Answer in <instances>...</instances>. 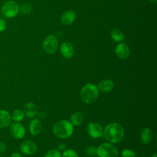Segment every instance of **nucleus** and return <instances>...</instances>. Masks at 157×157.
Returning <instances> with one entry per match:
<instances>
[{"instance_id":"nucleus-1","label":"nucleus","mask_w":157,"mask_h":157,"mask_svg":"<svg viewBox=\"0 0 157 157\" xmlns=\"http://www.w3.org/2000/svg\"><path fill=\"white\" fill-rule=\"evenodd\" d=\"M105 139L111 144L120 142L124 135L123 128L118 123H111L107 124L103 130Z\"/></svg>"},{"instance_id":"nucleus-2","label":"nucleus","mask_w":157,"mask_h":157,"mask_svg":"<svg viewBox=\"0 0 157 157\" xmlns=\"http://www.w3.org/2000/svg\"><path fill=\"white\" fill-rule=\"evenodd\" d=\"M54 134L61 139L70 137L73 133V125L66 120H61L56 121L52 128Z\"/></svg>"},{"instance_id":"nucleus-3","label":"nucleus","mask_w":157,"mask_h":157,"mask_svg":"<svg viewBox=\"0 0 157 157\" xmlns=\"http://www.w3.org/2000/svg\"><path fill=\"white\" fill-rule=\"evenodd\" d=\"M98 86L93 83H87L81 90L80 96L82 100L86 104H91L94 102L99 94Z\"/></svg>"},{"instance_id":"nucleus-4","label":"nucleus","mask_w":157,"mask_h":157,"mask_svg":"<svg viewBox=\"0 0 157 157\" xmlns=\"http://www.w3.org/2000/svg\"><path fill=\"white\" fill-rule=\"evenodd\" d=\"M96 155L99 157H118V151L112 144L105 142L96 148Z\"/></svg>"},{"instance_id":"nucleus-5","label":"nucleus","mask_w":157,"mask_h":157,"mask_svg":"<svg viewBox=\"0 0 157 157\" xmlns=\"http://www.w3.org/2000/svg\"><path fill=\"white\" fill-rule=\"evenodd\" d=\"M42 46L43 48L47 53L53 54L55 53L58 49V40L55 36L49 35L47 36L43 40Z\"/></svg>"},{"instance_id":"nucleus-6","label":"nucleus","mask_w":157,"mask_h":157,"mask_svg":"<svg viewBox=\"0 0 157 157\" xmlns=\"http://www.w3.org/2000/svg\"><path fill=\"white\" fill-rule=\"evenodd\" d=\"M18 10V6L16 2L12 1H8L6 2L2 7V12L3 14L8 18H12L16 16Z\"/></svg>"},{"instance_id":"nucleus-7","label":"nucleus","mask_w":157,"mask_h":157,"mask_svg":"<svg viewBox=\"0 0 157 157\" xmlns=\"http://www.w3.org/2000/svg\"><path fill=\"white\" fill-rule=\"evenodd\" d=\"M86 132L93 139H98L103 135V129L98 123L90 122L86 126Z\"/></svg>"},{"instance_id":"nucleus-8","label":"nucleus","mask_w":157,"mask_h":157,"mask_svg":"<svg viewBox=\"0 0 157 157\" xmlns=\"http://www.w3.org/2000/svg\"><path fill=\"white\" fill-rule=\"evenodd\" d=\"M10 132L13 137L20 139L25 135V129L24 126L18 122L13 123L10 127Z\"/></svg>"},{"instance_id":"nucleus-9","label":"nucleus","mask_w":157,"mask_h":157,"mask_svg":"<svg viewBox=\"0 0 157 157\" xmlns=\"http://www.w3.org/2000/svg\"><path fill=\"white\" fill-rule=\"evenodd\" d=\"M21 151L25 155H32L37 150L36 144L29 140L23 141L20 147Z\"/></svg>"},{"instance_id":"nucleus-10","label":"nucleus","mask_w":157,"mask_h":157,"mask_svg":"<svg viewBox=\"0 0 157 157\" xmlns=\"http://www.w3.org/2000/svg\"><path fill=\"white\" fill-rule=\"evenodd\" d=\"M117 56L120 59H126L127 58L130 53L129 48L125 43H120L118 44L115 50Z\"/></svg>"},{"instance_id":"nucleus-11","label":"nucleus","mask_w":157,"mask_h":157,"mask_svg":"<svg viewBox=\"0 0 157 157\" xmlns=\"http://www.w3.org/2000/svg\"><path fill=\"white\" fill-rule=\"evenodd\" d=\"M61 55L67 59L71 58L74 54V48L72 45L69 42L63 43L59 48Z\"/></svg>"},{"instance_id":"nucleus-12","label":"nucleus","mask_w":157,"mask_h":157,"mask_svg":"<svg viewBox=\"0 0 157 157\" xmlns=\"http://www.w3.org/2000/svg\"><path fill=\"white\" fill-rule=\"evenodd\" d=\"M42 130V123L41 121L34 118L30 121L29 124V131L30 133L33 136L38 135Z\"/></svg>"},{"instance_id":"nucleus-13","label":"nucleus","mask_w":157,"mask_h":157,"mask_svg":"<svg viewBox=\"0 0 157 157\" xmlns=\"http://www.w3.org/2000/svg\"><path fill=\"white\" fill-rule=\"evenodd\" d=\"M11 116L7 110H0V128L8 127L11 123Z\"/></svg>"},{"instance_id":"nucleus-14","label":"nucleus","mask_w":157,"mask_h":157,"mask_svg":"<svg viewBox=\"0 0 157 157\" xmlns=\"http://www.w3.org/2000/svg\"><path fill=\"white\" fill-rule=\"evenodd\" d=\"M23 113L28 118H33L37 113V107L33 102H27L24 105Z\"/></svg>"},{"instance_id":"nucleus-15","label":"nucleus","mask_w":157,"mask_h":157,"mask_svg":"<svg viewBox=\"0 0 157 157\" xmlns=\"http://www.w3.org/2000/svg\"><path fill=\"white\" fill-rule=\"evenodd\" d=\"M114 84L113 82L110 79H104L101 80L98 86L99 90L102 92H109L112 91L113 88Z\"/></svg>"},{"instance_id":"nucleus-16","label":"nucleus","mask_w":157,"mask_h":157,"mask_svg":"<svg viewBox=\"0 0 157 157\" xmlns=\"http://www.w3.org/2000/svg\"><path fill=\"white\" fill-rule=\"evenodd\" d=\"M140 140L144 144H148L153 139V132L148 128L143 129L140 132Z\"/></svg>"},{"instance_id":"nucleus-17","label":"nucleus","mask_w":157,"mask_h":157,"mask_svg":"<svg viewBox=\"0 0 157 157\" xmlns=\"http://www.w3.org/2000/svg\"><path fill=\"white\" fill-rule=\"evenodd\" d=\"M75 18V13L72 10L65 12L61 17V21L65 25H70Z\"/></svg>"},{"instance_id":"nucleus-18","label":"nucleus","mask_w":157,"mask_h":157,"mask_svg":"<svg viewBox=\"0 0 157 157\" xmlns=\"http://www.w3.org/2000/svg\"><path fill=\"white\" fill-rule=\"evenodd\" d=\"M83 115L82 112L77 111L72 114L71 117V123L72 125L79 126L83 121Z\"/></svg>"},{"instance_id":"nucleus-19","label":"nucleus","mask_w":157,"mask_h":157,"mask_svg":"<svg viewBox=\"0 0 157 157\" xmlns=\"http://www.w3.org/2000/svg\"><path fill=\"white\" fill-rule=\"evenodd\" d=\"M110 36L112 39L115 42H120L124 38L123 33L118 29H113L111 31Z\"/></svg>"},{"instance_id":"nucleus-20","label":"nucleus","mask_w":157,"mask_h":157,"mask_svg":"<svg viewBox=\"0 0 157 157\" xmlns=\"http://www.w3.org/2000/svg\"><path fill=\"white\" fill-rule=\"evenodd\" d=\"M25 117V114L23 113V111H22L20 109H16L15 110L12 114L11 118L13 120L17 122L21 121Z\"/></svg>"},{"instance_id":"nucleus-21","label":"nucleus","mask_w":157,"mask_h":157,"mask_svg":"<svg viewBox=\"0 0 157 157\" xmlns=\"http://www.w3.org/2000/svg\"><path fill=\"white\" fill-rule=\"evenodd\" d=\"M45 157H61V154L58 149H51L47 151Z\"/></svg>"},{"instance_id":"nucleus-22","label":"nucleus","mask_w":157,"mask_h":157,"mask_svg":"<svg viewBox=\"0 0 157 157\" xmlns=\"http://www.w3.org/2000/svg\"><path fill=\"white\" fill-rule=\"evenodd\" d=\"M61 157H78V155L74 150L67 149L63 151Z\"/></svg>"},{"instance_id":"nucleus-23","label":"nucleus","mask_w":157,"mask_h":157,"mask_svg":"<svg viewBox=\"0 0 157 157\" xmlns=\"http://www.w3.org/2000/svg\"><path fill=\"white\" fill-rule=\"evenodd\" d=\"M122 157H136V153L130 149H124L121 151Z\"/></svg>"},{"instance_id":"nucleus-24","label":"nucleus","mask_w":157,"mask_h":157,"mask_svg":"<svg viewBox=\"0 0 157 157\" xmlns=\"http://www.w3.org/2000/svg\"><path fill=\"white\" fill-rule=\"evenodd\" d=\"M86 153L90 156L96 155V148L93 146H90L86 149Z\"/></svg>"},{"instance_id":"nucleus-25","label":"nucleus","mask_w":157,"mask_h":157,"mask_svg":"<svg viewBox=\"0 0 157 157\" xmlns=\"http://www.w3.org/2000/svg\"><path fill=\"white\" fill-rule=\"evenodd\" d=\"M21 11L24 14H28L31 11V6L29 4H23L21 7Z\"/></svg>"},{"instance_id":"nucleus-26","label":"nucleus","mask_w":157,"mask_h":157,"mask_svg":"<svg viewBox=\"0 0 157 157\" xmlns=\"http://www.w3.org/2000/svg\"><path fill=\"white\" fill-rule=\"evenodd\" d=\"M7 148V145L4 142H0V153L4 152L6 150Z\"/></svg>"},{"instance_id":"nucleus-27","label":"nucleus","mask_w":157,"mask_h":157,"mask_svg":"<svg viewBox=\"0 0 157 157\" xmlns=\"http://www.w3.org/2000/svg\"><path fill=\"white\" fill-rule=\"evenodd\" d=\"M6 28V23L5 21L2 20L0 19V32L3 31Z\"/></svg>"},{"instance_id":"nucleus-28","label":"nucleus","mask_w":157,"mask_h":157,"mask_svg":"<svg viewBox=\"0 0 157 157\" xmlns=\"http://www.w3.org/2000/svg\"><path fill=\"white\" fill-rule=\"evenodd\" d=\"M57 149L59 151H64V150H66V145L63 143H61L58 145Z\"/></svg>"},{"instance_id":"nucleus-29","label":"nucleus","mask_w":157,"mask_h":157,"mask_svg":"<svg viewBox=\"0 0 157 157\" xmlns=\"http://www.w3.org/2000/svg\"><path fill=\"white\" fill-rule=\"evenodd\" d=\"M10 157H21V155L20 153H18V152H15L11 154Z\"/></svg>"},{"instance_id":"nucleus-30","label":"nucleus","mask_w":157,"mask_h":157,"mask_svg":"<svg viewBox=\"0 0 157 157\" xmlns=\"http://www.w3.org/2000/svg\"><path fill=\"white\" fill-rule=\"evenodd\" d=\"M149 1L151 2V3H152V4H156V2H157V0H149Z\"/></svg>"},{"instance_id":"nucleus-31","label":"nucleus","mask_w":157,"mask_h":157,"mask_svg":"<svg viewBox=\"0 0 157 157\" xmlns=\"http://www.w3.org/2000/svg\"><path fill=\"white\" fill-rule=\"evenodd\" d=\"M151 157H156V153L153 154V155L151 156Z\"/></svg>"},{"instance_id":"nucleus-32","label":"nucleus","mask_w":157,"mask_h":157,"mask_svg":"<svg viewBox=\"0 0 157 157\" xmlns=\"http://www.w3.org/2000/svg\"><path fill=\"white\" fill-rule=\"evenodd\" d=\"M142 157H147V156H142Z\"/></svg>"},{"instance_id":"nucleus-33","label":"nucleus","mask_w":157,"mask_h":157,"mask_svg":"<svg viewBox=\"0 0 157 157\" xmlns=\"http://www.w3.org/2000/svg\"><path fill=\"white\" fill-rule=\"evenodd\" d=\"M0 157H1V156H0Z\"/></svg>"}]
</instances>
